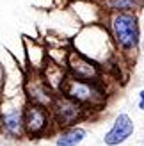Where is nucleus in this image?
I'll return each instance as SVG.
<instances>
[{
  "label": "nucleus",
  "mask_w": 144,
  "mask_h": 146,
  "mask_svg": "<svg viewBox=\"0 0 144 146\" xmlns=\"http://www.w3.org/2000/svg\"><path fill=\"white\" fill-rule=\"evenodd\" d=\"M85 137H87V130L80 125L64 127L55 132V146H80Z\"/></svg>",
  "instance_id": "nucleus-9"
},
{
  "label": "nucleus",
  "mask_w": 144,
  "mask_h": 146,
  "mask_svg": "<svg viewBox=\"0 0 144 146\" xmlns=\"http://www.w3.org/2000/svg\"><path fill=\"white\" fill-rule=\"evenodd\" d=\"M141 48L144 50V38H141Z\"/></svg>",
  "instance_id": "nucleus-13"
},
{
  "label": "nucleus",
  "mask_w": 144,
  "mask_h": 146,
  "mask_svg": "<svg viewBox=\"0 0 144 146\" xmlns=\"http://www.w3.org/2000/svg\"><path fill=\"white\" fill-rule=\"evenodd\" d=\"M137 107L139 111H144V89H141L137 94Z\"/></svg>",
  "instance_id": "nucleus-12"
},
{
  "label": "nucleus",
  "mask_w": 144,
  "mask_h": 146,
  "mask_svg": "<svg viewBox=\"0 0 144 146\" xmlns=\"http://www.w3.org/2000/svg\"><path fill=\"white\" fill-rule=\"evenodd\" d=\"M41 75H43V78L46 80V84L52 87L55 93H59V89H61V86H62V82H64V78H66L68 73H66L64 64L54 62L48 57L46 62H45V66L41 68Z\"/></svg>",
  "instance_id": "nucleus-10"
},
{
  "label": "nucleus",
  "mask_w": 144,
  "mask_h": 146,
  "mask_svg": "<svg viewBox=\"0 0 144 146\" xmlns=\"http://www.w3.org/2000/svg\"><path fill=\"white\" fill-rule=\"evenodd\" d=\"M64 68H66V73L69 77L78 78V80H102V75H103L102 66L96 61L77 52L75 48L66 52Z\"/></svg>",
  "instance_id": "nucleus-6"
},
{
  "label": "nucleus",
  "mask_w": 144,
  "mask_h": 146,
  "mask_svg": "<svg viewBox=\"0 0 144 146\" xmlns=\"http://www.w3.org/2000/svg\"><path fill=\"white\" fill-rule=\"evenodd\" d=\"M135 132V123L126 112H119L114 119L110 130L103 135V143L107 146H121L126 143Z\"/></svg>",
  "instance_id": "nucleus-8"
},
{
  "label": "nucleus",
  "mask_w": 144,
  "mask_h": 146,
  "mask_svg": "<svg viewBox=\"0 0 144 146\" xmlns=\"http://www.w3.org/2000/svg\"><path fill=\"white\" fill-rule=\"evenodd\" d=\"M23 130H25V137L30 141L48 137L54 130H57L50 109L25 102L23 104Z\"/></svg>",
  "instance_id": "nucleus-3"
},
{
  "label": "nucleus",
  "mask_w": 144,
  "mask_h": 146,
  "mask_svg": "<svg viewBox=\"0 0 144 146\" xmlns=\"http://www.w3.org/2000/svg\"><path fill=\"white\" fill-rule=\"evenodd\" d=\"M59 93L84 105L91 112L102 111L107 104V96H109L102 80H78L69 75H66Z\"/></svg>",
  "instance_id": "nucleus-2"
},
{
  "label": "nucleus",
  "mask_w": 144,
  "mask_h": 146,
  "mask_svg": "<svg viewBox=\"0 0 144 146\" xmlns=\"http://www.w3.org/2000/svg\"><path fill=\"white\" fill-rule=\"evenodd\" d=\"M105 13H139L144 0H100Z\"/></svg>",
  "instance_id": "nucleus-11"
},
{
  "label": "nucleus",
  "mask_w": 144,
  "mask_h": 146,
  "mask_svg": "<svg viewBox=\"0 0 144 146\" xmlns=\"http://www.w3.org/2000/svg\"><path fill=\"white\" fill-rule=\"evenodd\" d=\"M107 31L116 50L128 59H135L141 48V23L137 13H107Z\"/></svg>",
  "instance_id": "nucleus-1"
},
{
  "label": "nucleus",
  "mask_w": 144,
  "mask_h": 146,
  "mask_svg": "<svg viewBox=\"0 0 144 146\" xmlns=\"http://www.w3.org/2000/svg\"><path fill=\"white\" fill-rule=\"evenodd\" d=\"M142 27H144V23H142Z\"/></svg>",
  "instance_id": "nucleus-14"
},
{
  "label": "nucleus",
  "mask_w": 144,
  "mask_h": 146,
  "mask_svg": "<svg viewBox=\"0 0 144 146\" xmlns=\"http://www.w3.org/2000/svg\"><path fill=\"white\" fill-rule=\"evenodd\" d=\"M21 91H23L25 102L34 104V105H41V107H48V109L57 94L46 84L41 71H36V70H27L23 82H21Z\"/></svg>",
  "instance_id": "nucleus-5"
},
{
  "label": "nucleus",
  "mask_w": 144,
  "mask_h": 146,
  "mask_svg": "<svg viewBox=\"0 0 144 146\" xmlns=\"http://www.w3.org/2000/svg\"><path fill=\"white\" fill-rule=\"evenodd\" d=\"M0 134L7 139H25L23 130V105L4 104L0 105Z\"/></svg>",
  "instance_id": "nucleus-7"
},
{
  "label": "nucleus",
  "mask_w": 144,
  "mask_h": 146,
  "mask_svg": "<svg viewBox=\"0 0 144 146\" xmlns=\"http://www.w3.org/2000/svg\"><path fill=\"white\" fill-rule=\"evenodd\" d=\"M50 112H52V118H54V123H55L57 130L64 128V127L77 125V123L87 119L92 114L89 109H85L84 105L77 104L75 100L64 96L61 93L55 94L52 105H50Z\"/></svg>",
  "instance_id": "nucleus-4"
}]
</instances>
